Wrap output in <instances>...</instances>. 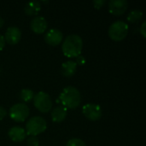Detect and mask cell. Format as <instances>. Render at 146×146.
<instances>
[{
	"label": "cell",
	"mask_w": 146,
	"mask_h": 146,
	"mask_svg": "<svg viewBox=\"0 0 146 146\" xmlns=\"http://www.w3.org/2000/svg\"><path fill=\"white\" fill-rule=\"evenodd\" d=\"M143 17V12L138 9L131 11L127 15V21L131 23H137L139 22Z\"/></svg>",
	"instance_id": "obj_17"
},
{
	"label": "cell",
	"mask_w": 146,
	"mask_h": 146,
	"mask_svg": "<svg viewBox=\"0 0 146 146\" xmlns=\"http://www.w3.org/2000/svg\"><path fill=\"white\" fill-rule=\"evenodd\" d=\"M9 139L14 142H21L27 137V133L25 129L21 127H14L9 129L8 133Z\"/></svg>",
	"instance_id": "obj_12"
},
{
	"label": "cell",
	"mask_w": 146,
	"mask_h": 146,
	"mask_svg": "<svg viewBox=\"0 0 146 146\" xmlns=\"http://www.w3.org/2000/svg\"><path fill=\"white\" fill-rule=\"evenodd\" d=\"M77 69V64L74 61H67L62 65V74L65 77L73 76Z\"/></svg>",
	"instance_id": "obj_15"
},
{
	"label": "cell",
	"mask_w": 146,
	"mask_h": 146,
	"mask_svg": "<svg viewBox=\"0 0 146 146\" xmlns=\"http://www.w3.org/2000/svg\"><path fill=\"white\" fill-rule=\"evenodd\" d=\"M27 145L28 146H38V139L35 136H30L27 139Z\"/></svg>",
	"instance_id": "obj_19"
},
{
	"label": "cell",
	"mask_w": 146,
	"mask_h": 146,
	"mask_svg": "<svg viewBox=\"0 0 146 146\" xmlns=\"http://www.w3.org/2000/svg\"><path fill=\"white\" fill-rule=\"evenodd\" d=\"M33 97H34V93L30 89H22L19 94V98L24 103L30 102L32 99H33Z\"/></svg>",
	"instance_id": "obj_16"
},
{
	"label": "cell",
	"mask_w": 146,
	"mask_h": 146,
	"mask_svg": "<svg viewBox=\"0 0 146 146\" xmlns=\"http://www.w3.org/2000/svg\"><path fill=\"white\" fill-rule=\"evenodd\" d=\"M83 48V40L77 34H70L63 41L62 50L65 56L68 58L77 57L81 55Z\"/></svg>",
	"instance_id": "obj_1"
},
{
	"label": "cell",
	"mask_w": 146,
	"mask_h": 146,
	"mask_svg": "<svg viewBox=\"0 0 146 146\" xmlns=\"http://www.w3.org/2000/svg\"><path fill=\"white\" fill-rule=\"evenodd\" d=\"M7 115V111L4 108L0 106V121H2Z\"/></svg>",
	"instance_id": "obj_23"
},
{
	"label": "cell",
	"mask_w": 146,
	"mask_h": 146,
	"mask_svg": "<svg viewBox=\"0 0 146 146\" xmlns=\"http://www.w3.org/2000/svg\"><path fill=\"white\" fill-rule=\"evenodd\" d=\"M4 40L9 44L14 45L19 43L21 38V32L16 27H8L5 34H4Z\"/></svg>",
	"instance_id": "obj_9"
},
{
	"label": "cell",
	"mask_w": 146,
	"mask_h": 146,
	"mask_svg": "<svg viewBox=\"0 0 146 146\" xmlns=\"http://www.w3.org/2000/svg\"><path fill=\"white\" fill-rule=\"evenodd\" d=\"M140 33L142 34V36L144 38H146V22L144 21L141 25V27H140V30H139Z\"/></svg>",
	"instance_id": "obj_22"
},
{
	"label": "cell",
	"mask_w": 146,
	"mask_h": 146,
	"mask_svg": "<svg viewBox=\"0 0 146 146\" xmlns=\"http://www.w3.org/2000/svg\"><path fill=\"white\" fill-rule=\"evenodd\" d=\"M47 128L46 121L40 116H33L26 124V133L29 136H37L44 133Z\"/></svg>",
	"instance_id": "obj_3"
},
{
	"label": "cell",
	"mask_w": 146,
	"mask_h": 146,
	"mask_svg": "<svg viewBox=\"0 0 146 146\" xmlns=\"http://www.w3.org/2000/svg\"><path fill=\"white\" fill-rule=\"evenodd\" d=\"M3 23H4V21H3V18H1L0 17V28L3 27Z\"/></svg>",
	"instance_id": "obj_25"
},
{
	"label": "cell",
	"mask_w": 146,
	"mask_h": 146,
	"mask_svg": "<svg viewBox=\"0 0 146 146\" xmlns=\"http://www.w3.org/2000/svg\"><path fill=\"white\" fill-rule=\"evenodd\" d=\"M29 108L23 103L16 104L13 105L9 110L10 118L16 122H22L29 116Z\"/></svg>",
	"instance_id": "obj_6"
},
{
	"label": "cell",
	"mask_w": 146,
	"mask_h": 146,
	"mask_svg": "<svg viewBox=\"0 0 146 146\" xmlns=\"http://www.w3.org/2000/svg\"><path fill=\"white\" fill-rule=\"evenodd\" d=\"M33 104L36 109L42 113H48L52 108V102L50 96L44 92H39L34 95Z\"/></svg>",
	"instance_id": "obj_5"
},
{
	"label": "cell",
	"mask_w": 146,
	"mask_h": 146,
	"mask_svg": "<svg viewBox=\"0 0 146 146\" xmlns=\"http://www.w3.org/2000/svg\"><path fill=\"white\" fill-rule=\"evenodd\" d=\"M68 114V110L63 106H57L51 111V118L54 122L59 123L65 120Z\"/></svg>",
	"instance_id": "obj_13"
},
{
	"label": "cell",
	"mask_w": 146,
	"mask_h": 146,
	"mask_svg": "<svg viewBox=\"0 0 146 146\" xmlns=\"http://www.w3.org/2000/svg\"><path fill=\"white\" fill-rule=\"evenodd\" d=\"M92 3H93V6H94L95 9H100L104 5L105 0H95V1L92 2Z\"/></svg>",
	"instance_id": "obj_20"
},
{
	"label": "cell",
	"mask_w": 146,
	"mask_h": 146,
	"mask_svg": "<svg viewBox=\"0 0 146 146\" xmlns=\"http://www.w3.org/2000/svg\"><path fill=\"white\" fill-rule=\"evenodd\" d=\"M41 9V4L38 1L27 3L24 7V12L27 15H37Z\"/></svg>",
	"instance_id": "obj_14"
},
{
	"label": "cell",
	"mask_w": 146,
	"mask_h": 146,
	"mask_svg": "<svg viewBox=\"0 0 146 146\" xmlns=\"http://www.w3.org/2000/svg\"><path fill=\"white\" fill-rule=\"evenodd\" d=\"M4 45H5V40H4V38L3 35L0 34V50H2L3 48H4Z\"/></svg>",
	"instance_id": "obj_24"
},
{
	"label": "cell",
	"mask_w": 146,
	"mask_h": 146,
	"mask_svg": "<svg viewBox=\"0 0 146 146\" xmlns=\"http://www.w3.org/2000/svg\"><path fill=\"white\" fill-rule=\"evenodd\" d=\"M76 64L77 65H80V66H82V65H84L85 63H86V58L82 56V55H80L79 56H77L76 57Z\"/></svg>",
	"instance_id": "obj_21"
},
{
	"label": "cell",
	"mask_w": 146,
	"mask_h": 146,
	"mask_svg": "<svg viewBox=\"0 0 146 146\" xmlns=\"http://www.w3.org/2000/svg\"><path fill=\"white\" fill-rule=\"evenodd\" d=\"M128 3L126 0H110L109 2V10L114 15H121L127 9Z\"/></svg>",
	"instance_id": "obj_8"
},
{
	"label": "cell",
	"mask_w": 146,
	"mask_h": 146,
	"mask_svg": "<svg viewBox=\"0 0 146 146\" xmlns=\"http://www.w3.org/2000/svg\"><path fill=\"white\" fill-rule=\"evenodd\" d=\"M59 102H61L66 109L75 110L81 103L80 92L74 86H67L60 93Z\"/></svg>",
	"instance_id": "obj_2"
},
{
	"label": "cell",
	"mask_w": 146,
	"mask_h": 146,
	"mask_svg": "<svg viewBox=\"0 0 146 146\" xmlns=\"http://www.w3.org/2000/svg\"><path fill=\"white\" fill-rule=\"evenodd\" d=\"M62 38H63L62 33L60 30L55 28L50 29L44 35V41L51 46H56L59 44H61Z\"/></svg>",
	"instance_id": "obj_10"
},
{
	"label": "cell",
	"mask_w": 146,
	"mask_h": 146,
	"mask_svg": "<svg viewBox=\"0 0 146 146\" xmlns=\"http://www.w3.org/2000/svg\"><path fill=\"white\" fill-rule=\"evenodd\" d=\"M128 25L122 21H116L109 28L110 38L116 42L122 41L128 33Z\"/></svg>",
	"instance_id": "obj_4"
},
{
	"label": "cell",
	"mask_w": 146,
	"mask_h": 146,
	"mask_svg": "<svg viewBox=\"0 0 146 146\" xmlns=\"http://www.w3.org/2000/svg\"><path fill=\"white\" fill-rule=\"evenodd\" d=\"M47 21L43 16H36L30 22V27L32 31L37 34H42L47 29Z\"/></svg>",
	"instance_id": "obj_11"
},
{
	"label": "cell",
	"mask_w": 146,
	"mask_h": 146,
	"mask_svg": "<svg viewBox=\"0 0 146 146\" xmlns=\"http://www.w3.org/2000/svg\"><path fill=\"white\" fill-rule=\"evenodd\" d=\"M83 115L90 121H96L102 117V109L99 105L95 104H87L82 108Z\"/></svg>",
	"instance_id": "obj_7"
},
{
	"label": "cell",
	"mask_w": 146,
	"mask_h": 146,
	"mask_svg": "<svg viewBox=\"0 0 146 146\" xmlns=\"http://www.w3.org/2000/svg\"><path fill=\"white\" fill-rule=\"evenodd\" d=\"M66 146H87L86 144L80 139H72L68 141Z\"/></svg>",
	"instance_id": "obj_18"
}]
</instances>
